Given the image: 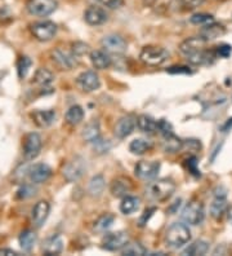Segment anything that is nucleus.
<instances>
[{
  "mask_svg": "<svg viewBox=\"0 0 232 256\" xmlns=\"http://www.w3.org/2000/svg\"><path fill=\"white\" fill-rule=\"evenodd\" d=\"M225 34H226V28H225V26L221 25V24H216L214 21L211 22V24L204 25L200 30V36L203 38L205 42L216 40V39H218V38H221Z\"/></svg>",
  "mask_w": 232,
  "mask_h": 256,
  "instance_id": "nucleus-20",
  "label": "nucleus"
},
{
  "mask_svg": "<svg viewBox=\"0 0 232 256\" xmlns=\"http://www.w3.org/2000/svg\"><path fill=\"white\" fill-rule=\"evenodd\" d=\"M43 252L45 255H58L63 250V240L61 236L53 234L49 238H46L43 244Z\"/></svg>",
  "mask_w": 232,
  "mask_h": 256,
  "instance_id": "nucleus-24",
  "label": "nucleus"
},
{
  "mask_svg": "<svg viewBox=\"0 0 232 256\" xmlns=\"http://www.w3.org/2000/svg\"><path fill=\"white\" fill-rule=\"evenodd\" d=\"M146 254H147V250L138 242H132V244L128 242L125 247L121 250V255L124 256H142L146 255Z\"/></svg>",
  "mask_w": 232,
  "mask_h": 256,
  "instance_id": "nucleus-35",
  "label": "nucleus"
},
{
  "mask_svg": "<svg viewBox=\"0 0 232 256\" xmlns=\"http://www.w3.org/2000/svg\"><path fill=\"white\" fill-rule=\"evenodd\" d=\"M155 211V208H150V210H146L145 211V215L142 216V219H141V222H139V225L141 226H143L145 224H147V222H149V219L151 218L152 212Z\"/></svg>",
  "mask_w": 232,
  "mask_h": 256,
  "instance_id": "nucleus-47",
  "label": "nucleus"
},
{
  "mask_svg": "<svg viewBox=\"0 0 232 256\" xmlns=\"http://www.w3.org/2000/svg\"><path fill=\"white\" fill-rule=\"evenodd\" d=\"M50 212V204L46 200H39L32 208L31 212V222L34 224V226L40 228L41 225L46 222L48 216Z\"/></svg>",
  "mask_w": 232,
  "mask_h": 256,
  "instance_id": "nucleus-14",
  "label": "nucleus"
},
{
  "mask_svg": "<svg viewBox=\"0 0 232 256\" xmlns=\"http://www.w3.org/2000/svg\"><path fill=\"white\" fill-rule=\"evenodd\" d=\"M227 210H229V203H227L226 193H216L211 204L212 218L216 220L222 219V216L227 214Z\"/></svg>",
  "mask_w": 232,
  "mask_h": 256,
  "instance_id": "nucleus-18",
  "label": "nucleus"
},
{
  "mask_svg": "<svg viewBox=\"0 0 232 256\" xmlns=\"http://www.w3.org/2000/svg\"><path fill=\"white\" fill-rule=\"evenodd\" d=\"M183 222L189 225H199L203 222L205 218L204 204L198 200H190L182 210L181 214Z\"/></svg>",
  "mask_w": 232,
  "mask_h": 256,
  "instance_id": "nucleus-4",
  "label": "nucleus"
},
{
  "mask_svg": "<svg viewBox=\"0 0 232 256\" xmlns=\"http://www.w3.org/2000/svg\"><path fill=\"white\" fill-rule=\"evenodd\" d=\"M158 131L160 132L163 136H168V134H173V127L168 120L165 119H160L158 122Z\"/></svg>",
  "mask_w": 232,
  "mask_h": 256,
  "instance_id": "nucleus-41",
  "label": "nucleus"
},
{
  "mask_svg": "<svg viewBox=\"0 0 232 256\" xmlns=\"http://www.w3.org/2000/svg\"><path fill=\"white\" fill-rule=\"evenodd\" d=\"M101 44H102V47L105 48V50H107L108 54H121L127 50V42L120 35H106V36L102 38Z\"/></svg>",
  "mask_w": 232,
  "mask_h": 256,
  "instance_id": "nucleus-12",
  "label": "nucleus"
},
{
  "mask_svg": "<svg viewBox=\"0 0 232 256\" xmlns=\"http://www.w3.org/2000/svg\"><path fill=\"white\" fill-rule=\"evenodd\" d=\"M207 43L203 38L199 35V36H191L187 38L182 43L180 44V50L181 54H185V56H191V54H195L200 50H204L207 47Z\"/></svg>",
  "mask_w": 232,
  "mask_h": 256,
  "instance_id": "nucleus-13",
  "label": "nucleus"
},
{
  "mask_svg": "<svg viewBox=\"0 0 232 256\" xmlns=\"http://www.w3.org/2000/svg\"><path fill=\"white\" fill-rule=\"evenodd\" d=\"M208 251H209V244H208L207 240H199L186 247L182 254L186 256H203Z\"/></svg>",
  "mask_w": 232,
  "mask_h": 256,
  "instance_id": "nucleus-27",
  "label": "nucleus"
},
{
  "mask_svg": "<svg viewBox=\"0 0 232 256\" xmlns=\"http://www.w3.org/2000/svg\"><path fill=\"white\" fill-rule=\"evenodd\" d=\"M53 79H54V76H53L52 72L48 69H44V68L37 69L34 76L35 83H36V84L44 86V87H45V86H49L53 82Z\"/></svg>",
  "mask_w": 232,
  "mask_h": 256,
  "instance_id": "nucleus-36",
  "label": "nucleus"
},
{
  "mask_svg": "<svg viewBox=\"0 0 232 256\" xmlns=\"http://www.w3.org/2000/svg\"><path fill=\"white\" fill-rule=\"evenodd\" d=\"M84 20L88 25L92 26H99L105 24L108 20V14L102 6H90L85 13H84Z\"/></svg>",
  "mask_w": 232,
  "mask_h": 256,
  "instance_id": "nucleus-16",
  "label": "nucleus"
},
{
  "mask_svg": "<svg viewBox=\"0 0 232 256\" xmlns=\"http://www.w3.org/2000/svg\"><path fill=\"white\" fill-rule=\"evenodd\" d=\"M18 242L22 250L26 251V252H30L34 248L35 244H36V234H35V232L30 230V229L23 230L19 234Z\"/></svg>",
  "mask_w": 232,
  "mask_h": 256,
  "instance_id": "nucleus-30",
  "label": "nucleus"
},
{
  "mask_svg": "<svg viewBox=\"0 0 232 256\" xmlns=\"http://www.w3.org/2000/svg\"><path fill=\"white\" fill-rule=\"evenodd\" d=\"M136 126V119H134L133 116H123V118L119 119L118 123L115 124V136L118 138H128V136L132 134V132L134 131Z\"/></svg>",
  "mask_w": 232,
  "mask_h": 256,
  "instance_id": "nucleus-19",
  "label": "nucleus"
},
{
  "mask_svg": "<svg viewBox=\"0 0 232 256\" xmlns=\"http://www.w3.org/2000/svg\"><path fill=\"white\" fill-rule=\"evenodd\" d=\"M132 190V182L127 178H116L110 185V192L114 197L123 198Z\"/></svg>",
  "mask_w": 232,
  "mask_h": 256,
  "instance_id": "nucleus-23",
  "label": "nucleus"
},
{
  "mask_svg": "<svg viewBox=\"0 0 232 256\" xmlns=\"http://www.w3.org/2000/svg\"><path fill=\"white\" fill-rule=\"evenodd\" d=\"M231 54H232V48L231 46H229V44H223V46H221V47H217V54L223 57V58L229 57Z\"/></svg>",
  "mask_w": 232,
  "mask_h": 256,
  "instance_id": "nucleus-44",
  "label": "nucleus"
},
{
  "mask_svg": "<svg viewBox=\"0 0 232 256\" xmlns=\"http://www.w3.org/2000/svg\"><path fill=\"white\" fill-rule=\"evenodd\" d=\"M90 52L89 44L84 43V42H76V43L72 44V54L75 56H85Z\"/></svg>",
  "mask_w": 232,
  "mask_h": 256,
  "instance_id": "nucleus-39",
  "label": "nucleus"
},
{
  "mask_svg": "<svg viewBox=\"0 0 232 256\" xmlns=\"http://www.w3.org/2000/svg\"><path fill=\"white\" fill-rule=\"evenodd\" d=\"M169 74H190L191 70L189 68H186V66H172L169 69L167 70Z\"/></svg>",
  "mask_w": 232,
  "mask_h": 256,
  "instance_id": "nucleus-45",
  "label": "nucleus"
},
{
  "mask_svg": "<svg viewBox=\"0 0 232 256\" xmlns=\"http://www.w3.org/2000/svg\"><path fill=\"white\" fill-rule=\"evenodd\" d=\"M31 118L34 120L35 124L40 128L49 127L54 119H56V112L52 109L48 110H35L31 112Z\"/></svg>",
  "mask_w": 232,
  "mask_h": 256,
  "instance_id": "nucleus-21",
  "label": "nucleus"
},
{
  "mask_svg": "<svg viewBox=\"0 0 232 256\" xmlns=\"http://www.w3.org/2000/svg\"><path fill=\"white\" fill-rule=\"evenodd\" d=\"M204 2L205 0H181V4H182V6H185L186 10H196Z\"/></svg>",
  "mask_w": 232,
  "mask_h": 256,
  "instance_id": "nucleus-43",
  "label": "nucleus"
},
{
  "mask_svg": "<svg viewBox=\"0 0 232 256\" xmlns=\"http://www.w3.org/2000/svg\"><path fill=\"white\" fill-rule=\"evenodd\" d=\"M66 122L70 126H77L84 119V110L79 105H74L66 112Z\"/></svg>",
  "mask_w": 232,
  "mask_h": 256,
  "instance_id": "nucleus-32",
  "label": "nucleus"
},
{
  "mask_svg": "<svg viewBox=\"0 0 232 256\" xmlns=\"http://www.w3.org/2000/svg\"><path fill=\"white\" fill-rule=\"evenodd\" d=\"M31 34L39 42H48L57 34V25L52 21L36 22L31 26Z\"/></svg>",
  "mask_w": 232,
  "mask_h": 256,
  "instance_id": "nucleus-9",
  "label": "nucleus"
},
{
  "mask_svg": "<svg viewBox=\"0 0 232 256\" xmlns=\"http://www.w3.org/2000/svg\"><path fill=\"white\" fill-rule=\"evenodd\" d=\"M53 62H56L57 66H59L62 70H71L76 65V56L74 54L66 52L63 50H54L52 52Z\"/></svg>",
  "mask_w": 232,
  "mask_h": 256,
  "instance_id": "nucleus-15",
  "label": "nucleus"
},
{
  "mask_svg": "<svg viewBox=\"0 0 232 256\" xmlns=\"http://www.w3.org/2000/svg\"><path fill=\"white\" fill-rule=\"evenodd\" d=\"M156 2H158V0H142V3L145 4L146 6H154L155 4H156Z\"/></svg>",
  "mask_w": 232,
  "mask_h": 256,
  "instance_id": "nucleus-49",
  "label": "nucleus"
},
{
  "mask_svg": "<svg viewBox=\"0 0 232 256\" xmlns=\"http://www.w3.org/2000/svg\"><path fill=\"white\" fill-rule=\"evenodd\" d=\"M129 242V236L125 232L107 233L102 240V248L107 251H121Z\"/></svg>",
  "mask_w": 232,
  "mask_h": 256,
  "instance_id": "nucleus-10",
  "label": "nucleus"
},
{
  "mask_svg": "<svg viewBox=\"0 0 232 256\" xmlns=\"http://www.w3.org/2000/svg\"><path fill=\"white\" fill-rule=\"evenodd\" d=\"M169 57L168 50L159 46H146L139 54V60L147 66H160Z\"/></svg>",
  "mask_w": 232,
  "mask_h": 256,
  "instance_id": "nucleus-3",
  "label": "nucleus"
},
{
  "mask_svg": "<svg viewBox=\"0 0 232 256\" xmlns=\"http://www.w3.org/2000/svg\"><path fill=\"white\" fill-rule=\"evenodd\" d=\"M136 123L139 131L145 132V134H152L158 131V122H156L152 116H146V114L139 116L138 118L136 119Z\"/></svg>",
  "mask_w": 232,
  "mask_h": 256,
  "instance_id": "nucleus-26",
  "label": "nucleus"
},
{
  "mask_svg": "<svg viewBox=\"0 0 232 256\" xmlns=\"http://www.w3.org/2000/svg\"><path fill=\"white\" fill-rule=\"evenodd\" d=\"M50 176H52V170L45 163H36L28 170V178H30L31 182H34V184L45 182Z\"/></svg>",
  "mask_w": 232,
  "mask_h": 256,
  "instance_id": "nucleus-17",
  "label": "nucleus"
},
{
  "mask_svg": "<svg viewBox=\"0 0 232 256\" xmlns=\"http://www.w3.org/2000/svg\"><path fill=\"white\" fill-rule=\"evenodd\" d=\"M212 54H209V52H207V50H200V52H198V54H191V56L187 57V60H189V62L192 64V65H196V66H200V65H205V64H209V61H211L212 58Z\"/></svg>",
  "mask_w": 232,
  "mask_h": 256,
  "instance_id": "nucleus-37",
  "label": "nucleus"
},
{
  "mask_svg": "<svg viewBox=\"0 0 232 256\" xmlns=\"http://www.w3.org/2000/svg\"><path fill=\"white\" fill-rule=\"evenodd\" d=\"M43 141H41L40 134L36 132L27 134L23 138V156L27 160H35L40 154Z\"/></svg>",
  "mask_w": 232,
  "mask_h": 256,
  "instance_id": "nucleus-8",
  "label": "nucleus"
},
{
  "mask_svg": "<svg viewBox=\"0 0 232 256\" xmlns=\"http://www.w3.org/2000/svg\"><path fill=\"white\" fill-rule=\"evenodd\" d=\"M150 149H151L150 142L149 141L143 140V138H136V140H133L129 144L130 153L134 154V156H143V154L147 153Z\"/></svg>",
  "mask_w": 232,
  "mask_h": 256,
  "instance_id": "nucleus-34",
  "label": "nucleus"
},
{
  "mask_svg": "<svg viewBox=\"0 0 232 256\" xmlns=\"http://www.w3.org/2000/svg\"><path fill=\"white\" fill-rule=\"evenodd\" d=\"M106 186L105 178L102 175H96L94 178H92V180L89 182L88 185V192L92 197H99L101 194L103 193Z\"/></svg>",
  "mask_w": 232,
  "mask_h": 256,
  "instance_id": "nucleus-31",
  "label": "nucleus"
},
{
  "mask_svg": "<svg viewBox=\"0 0 232 256\" xmlns=\"http://www.w3.org/2000/svg\"><path fill=\"white\" fill-rule=\"evenodd\" d=\"M191 24L194 25H207V24H211L214 21L213 16L212 14H208V13H196L190 18Z\"/></svg>",
  "mask_w": 232,
  "mask_h": 256,
  "instance_id": "nucleus-38",
  "label": "nucleus"
},
{
  "mask_svg": "<svg viewBox=\"0 0 232 256\" xmlns=\"http://www.w3.org/2000/svg\"><path fill=\"white\" fill-rule=\"evenodd\" d=\"M57 0H28L27 10L36 17H46L57 10Z\"/></svg>",
  "mask_w": 232,
  "mask_h": 256,
  "instance_id": "nucleus-5",
  "label": "nucleus"
},
{
  "mask_svg": "<svg viewBox=\"0 0 232 256\" xmlns=\"http://www.w3.org/2000/svg\"><path fill=\"white\" fill-rule=\"evenodd\" d=\"M83 138L87 142H97L101 138V127H99L98 120H90L87 123V126L84 127L83 134H81Z\"/></svg>",
  "mask_w": 232,
  "mask_h": 256,
  "instance_id": "nucleus-25",
  "label": "nucleus"
},
{
  "mask_svg": "<svg viewBox=\"0 0 232 256\" xmlns=\"http://www.w3.org/2000/svg\"><path fill=\"white\" fill-rule=\"evenodd\" d=\"M183 148V141L180 138H177L176 134H168L164 136V141H163V149H164L165 153H178L181 152V149Z\"/></svg>",
  "mask_w": 232,
  "mask_h": 256,
  "instance_id": "nucleus-28",
  "label": "nucleus"
},
{
  "mask_svg": "<svg viewBox=\"0 0 232 256\" xmlns=\"http://www.w3.org/2000/svg\"><path fill=\"white\" fill-rule=\"evenodd\" d=\"M35 194V189L31 185H25V186H22L21 189L17 193V197L21 198V200H25V198L32 197Z\"/></svg>",
  "mask_w": 232,
  "mask_h": 256,
  "instance_id": "nucleus-42",
  "label": "nucleus"
},
{
  "mask_svg": "<svg viewBox=\"0 0 232 256\" xmlns=\"http://www.w3.org/2000/svg\"><path fill=\"white\" fill-rule=\"evenodd\" d=\"M17 68H18L19 78H25L26 74H27V72H28V69L31 68V60L26 56L21 57L18 61V65H17Z\"/></svg>",
  "mask_w": 232,
  "mask_h": 256,
  "instance_id": "nucleus-40",
  "label": "nucleus"
},
{
  "mask_svg": "<svg viewBox=\"0 0 232 256\" xmlns=\"http://www.w3.org/2000/svg\"><path fill=\"white\" fill-rule=\"evenodd\" d=\"M115 222V216L111 215V214H105V215L99 216L98 219L96 220L94 225H93V229L96 232H99V233H103L107 229H110L112 226Z\"/></svg>",
  "mask_w": 232,
  "mask_h": 256,
  "instance_id": "nucleus-33",
  "label": "nucleus"
},
{
  "mask_svg": "<svg viewBox=\"0 0 232 256\" xmlns=\"http://www.w3.org/2000/svg\"><path fill=\"white\" fill-rule=\"evenodd\" d=\"M190 240H191V230H190L189 225L176 222L168 228L167 234H165V242L172 248H181L189 244Z\"/></svg>",
  "mask_w": 232,
  "mask_h": 256,
  "instance_id": "nucleus-2",
  "label": "nucleus"
},
{
  "mask_svg": "<svg viewBox=\"0 0 232 256\" xmlns=\"http://www.w3.org/2000/svg\"><path fill=\"white\" fill-rule=\"evenodd\" d=\"M90 61L97 70H106L112 65V58L107 50H96L90 52Z\"/></svg>",
  "mask_w": 232,
  "mask_h": 256,
  "instance_id": "nucleus-22",
  "label": "nucleus"
},
{
  "mask_svg": "<svg viewBox=\"0 0 232 256\" xmlns=\"http://www.w3.org/2000/svg\"><path fill=\"white\" fill-rule=\"evenodd\" d=\"M76 84L79 86L81 91L84 92H94L101 87V79L98 74L93 70L81 72L76 78Z\"/></svg>",
  "mask_w": 232,
  "mask_h": 256,
  "instance_id": "nucleus-11",
  "label": "nucleus"
},
{
  "mask_svg": "<svg viewBox=\"0 0 232 256\" xmlns=\"http://www.w3.org/2000/svg\"><path fill=\"white\" fill-rule=\"evenodd\" d=\"M160 162L158 160H141L136 164V176L141 180L149 182L158 178L159 172H160Z\"/></svg>",
  "mask_w": 232,
  "mask_h": 256,
  "instance_id": "nucleus-7",
  "label": "nucleus"
},
{
  "mask_svg": "<svg viewBox=\"0 0 232 256\" xmlns=\"http://www.w3.org/2000/svg\"><path fill=\"white\" fill-rule=\"evenodd\" d=\"M139 204H141V200L138 197H134V196H125L123 197L120 203V211L124 215H130V214L136 212L137 210L139 208Z\"/></svg>",
  "mask_w": 232,
  "mask_h": 256,
  "instance_id": "nucleus-29",
  "label": "nucleus"
},
{
  "mask_svg": "<svg viewBox=\"0 0 232 256\" xmlns=\"http://www.w3.org/2000/svg\"><path fill=\"white\" fill-rule=\"evenodd\" d=\"M87 170V163L81 156H75L71 160H68L66 166L63 167V176L68 182H77L84 172Z\"/></svg>",
  "mask_w": 232,
  "mask_h": 256,
  "instance_id": "nucleus-6",
  "label": "nucleus"
},
{
  "mask_svg": "<svg viewBox=\"0 0 232 256\" xmlns=\"http://www.w3.org/2000/svg\"><path fill=\"white\" fill-rule=\"evenodd\" d=\"M176 192V184L169 178H159L150 182L146 188V196L152 200L164 202L169 200Z\"/></svg>",
  "mask_w": 232,
  "mask_h": 256,
  "instance_id": "nucleus-1",
  "label": "nucleus"
},
{
  "mask_svg": "<svg viewBox=\"0 0 232 256\" xmlns=\"http://www.w3.org/2000/svg\"><path fill=\"white\" fill-rule=\"evenodd\" d=\"M98 2L108 8H118L121 4V0H98Z\"/></svg>",
  "mask_w": 232,
  "mask_h": 256,
  "instance_id": "nucleus-46",
  "label": "nucleus"
},
{
  "mask_svg": "<svg viewBox=\"0 0 232 256\" xmlns=\"http://www.w3.org/2000/svg\"><path fill=\"white\" fill-rule=\"evenodd\" d=\"M227 216H229V220H230V222H231V224H232V206L230 207L229 210H227Z\"/></svg>",
  "mask_w": 232,
  "mask_h": 256,
  "instance_id": "nucleus-50",
  "label": "nucleus"
},
{
  "mask_svg": "<svg viewBox=\"0 0 232 256\" xmlns=\"http://www.w3.org/2000/svg\"><path fill=\"white\" fill-rule=\"evenodd\" d=\"M18 256V252L10 248H0V256Z\"/></svg>",
  "mask_w": 232,
  "mask_h": 256,
  "instance_id": "nucleus-48",
  "label": "nucleus"
}]
</instances>
